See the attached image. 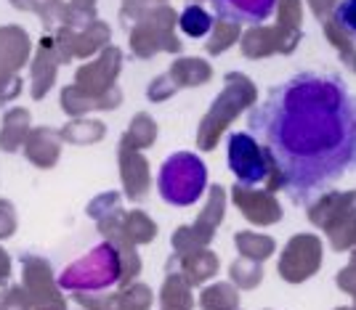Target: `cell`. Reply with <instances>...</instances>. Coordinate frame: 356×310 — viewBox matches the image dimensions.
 Returning a JSON list of instances; mask_svg holds the SVG:
<instances>
[{
    "instance_id": "6da1fadb",
    "label": "cell",
    "mask_w": 356,
    "mask_h": 310,
    "mask_svg": "<svg viewBox=\"0 0 356 310\" xmlns=\"http://www.w3.org/2000/svg\"><path fill=\"white\" fill-rule=\"evenodd\" d=\"M266 148L282 191L316 199L356 170V93L341 77L298 72L274 85L248 117Z\"/></svg>"
},
{
    "instance_id": "7a4b0ae2",
    "label": "cell",
    "mask_w": 356,
    "mask_h": 310,
    "mask_svg": "<svg viewBox=\"0 0 356 310\" xmlns=\"http://www.w3.org/2000/svg\"><path fill=\"white\" fill-rule=\"evenodd\" d=\"M208 189V167L192 151L170 154L157 173V191L168 205L189 207Z\"/></svg>"
},
{
    "instance_id": "3957f363",
    "label": "cell",
    "mask_w": 356,
    "mask_h": 310,
    "mask_svg": "<svg viewBox=\"0 0 356 310\" xmlns=\"http://www.w3.org/2000/svg\"><path fill=\"white\" fill-rule=\"evenodd\" d=\"M120 279V257L112 244H99L59 276L67 292H102Z\"/></svg>"
},
{
    "instance_id": "277c9868",
    "label": "cell",
    "mask_w": 356,
    "mask_h": 310,
    "mask_svg": "<svg viewBox=\"0 0 356 310\" xmlns=\"http://www.w3.org/2000/svg\"><path fill=\"white\" fill-rule=\"evenodd\" d=\"M226 162L245 189L261 186L268 175V160L252 133H232L226 141Z\"/></svg>"
},
{
    "instance_id": "5b68a950",
    "label": "cell",
    "mask_w": 356,
    "mask_h": 310,
    "mask_svg": "<svg viewBox=\"0 0 356 310\" xmlns=\"http://www.w3.org/2000/svg\"><path fill=\"white\" fill-rule=\"evenodd\" d=\"M213 11L232 24H264L277 11V0H210Z\"/></svg>"
},
{
    "instance_id": "8992f818",
    "label": "cell",
    "mask_w": 356,
    "mask_h": 310,
    "mask_svg": "<svg viewBox=\"0 0 356 310\" xmlns=\"http://www.w3.org/2000/svg\"><path fill=\"white\" fill-rule=\"evenodd\" d=\"M178 27L189 37H205L213 30V14H208L202 6H186L178 16Z\"/></svg>"
},
{
    "instance_id": "52a82bcc",
    "label": "cell",
    "mask_w": 356,
    "mask_h": 310,
    "mask_svg": "<svg viewBox=\"0 0 356 310\" xmlns=\"http://www.w3.org/2000/svg\"><path fill=\"white\" fill-rule=\"evenodd\" d=\"M335 21L341 24L348 35L356 37V0H341L335 8Z\"/></svg>"
}]
</instances>
